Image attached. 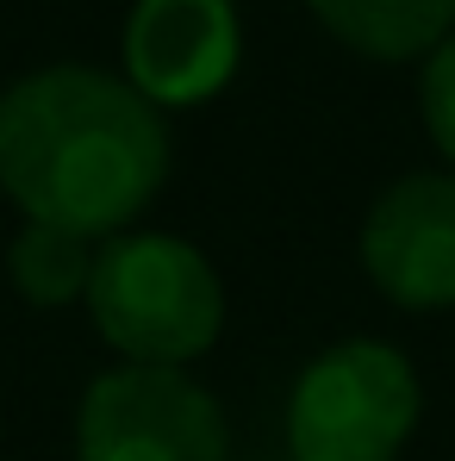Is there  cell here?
<instances>
[{"mask_svg": "<svg viewBox=\"0 0 455 461\" xmlns=\"http://www.w3.org/2000/svg\"><path fill=\"white\" fill-rule=\"evenodd\" d=\"M168 181V125L113 69L50 63L0 94V194L19 219L94 243L132 230Z\"/></svg>", "mask_w": 455, "mask_h": 461, "instance_id": "6da1fadb", "label": "cell"}, {"mask_svg": "<svg viewBox=\"0 0 455 461\" xmlns=\"http://www.w3.org/2000/svg\"><path fill=\"white\" fill-rule=\"evenodd\" d=\"M81 306L113 356L138 368H187L225 330V281L206 249L175 230H119L94 249Z\"/></svg>", "mask_w": 455, "mask_h": 461, "instance_id": "7a4b0ae2", "label": "cell"}, {"mask_svg": "<svg viewBox=\"0 0 455 461\" xmlns=\"http://www.w3.org/2000/svg\"><path fill=\"white\" fill-rule=\"evenodd\" d=\"M418 411L424 386L393 343H331L287 393V461H399Z\"/></svg>", "mask_w": 455, "mask_h": 461, "instance_id": "3957f363", "label": "cell"}, {"mask_svg": "<svg viewBox=\"0 0 455 461\" xmlns=\"http://www.w3.org/2000/svg\"><path fill=\"white\" fill-rule=\"evenodd\" d=\"M76 461H231V430L187 368L119 362L81 393Z\"/></svg>", "mask_w": 455, "mask_h": 461, "instance_id": "277c9868", "label": "cell"}, {"mask_svg": "<svg viewBox=\"0 0 455 461\" xmlns=\"http://www.w3.org/2000/svg\"><path fill=\"white\" fill-rule=\"evenodd\" d=\"M125 81L162 106H206L243 63V25L231 0H138L119 38Z\"/></svg>", "mask_w": 455, "mask_h": 461, "instance_id": "5b68a950", "label": "cell"}, {"mask_svg": "<svg viewBox=\"0 0 455 461\" xmlns=\"http://www.w3.org/2000/svg\"><path fill=\"white\" fill-rule=\"evenodd\" d=\"M362 268L393 306H455V175H405L362 219Z\"/></svg>", "mask_w": 455, "mask_h": 461, "instance_id": "8992f818", "label": "cell"}, {"mask_svg": "<svg viewBox=\"0 0 455 461\" xmlns=\"http://www.w3.org/2000/svg\"><path fill=\"white\" fill-rule=\"evenodd\" d=\"M318 13V25L375 57V63H412L431 57L443 38L455 32V0H305Z\"/></svg>", "mask_w": 455, "mask_h": 461, "instance_id": "52a82bcc", "label": "cell"}, {"mask_svg": "<svg viewBox=\"0 0 455 461\" xmlns=\"http://www.w3.org/2000/svg\"><path fill=\"white\" fill-rule=\"evenodd\" d=\"M94 237L63 225H38L25 219L19 237L6 243V275L19 287V300L38 312H57V306H76L87 300V281H94Z\"/></svg>", "mask_w": 455, "mask_h": 461, "instance_id": "ba28073f", "label": "cell"}, {"mask_svg": "<svg viewBox=\"0 0 455 461\" xmlns=\"http://www.w3.org/2000/svg\"><path fill=\"white\" fill-rule=\"evenodd\" d=\"M418 113H424V131L431 144L455 162V32L424 57V81H418Z\"/></svg>", "mask_w": 455, "mask_h": 461, "instance_id": "9c48e42d", "label": "cell"}]
</instances>
